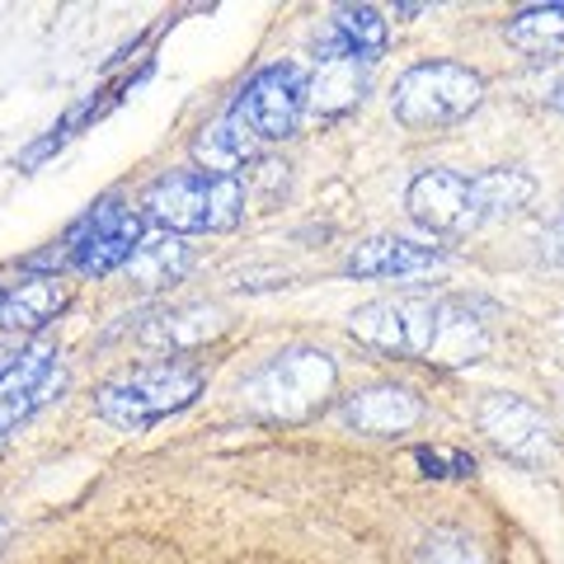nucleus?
<instances>
[{
	"instance_id": "obj_24",
	"label": "nucleus",
	"mask_w": 564,
	"mask_h": 564,
	"mask_svg": "<svg viewBox=\"0 0 564 564\" xmlns=\"http://www.w3.org/2000/svg\"><path fill=\"white\" fill-rule=\"evenodd\" d=\"M0 536H6V518H0Z\"/></svg>"
},
{
	"instance_id": "obj_15",
	"label": "nucleus",
	"mask_w": 564,
	"mask_h": 564,
	"mask_svg": "<svg viewBox=\"0 0 564 564\" xmlns=\"http://www.w3.org/2000/svg\"><path fill=\"white\" fill-rule=\"evenodd\" d=\"M367 90V62L358 57H321L315 80H306V109L315 118H339Z\"/></svg>"
},
{
	"instance_id": "obj_2",
	"label": "nucleus",
	"mask_w": 564,
	"mask_h": 564,
	"mask_svg": "<svg viewBox=\"0 0 564 564\" xmlns=\"http://www.w3.org/2000/svg\"><path fill=\"white\" fill-rule=\"evenodd\" d=\"M536 198V180L527 170H485L466 180L456 170H423L404 193L410 217L433 236H470L485 221L513 217Z\"/></svg>"
},
{
	"instance_id": "obj_18",
	"label": "nucleus",
	"mask_w": 564,
	"mask_h": 564,
	"mask_svg": "<svg viewBox=\"0 0 564 564\" xmlns=\"http://www.w3.org/2000/svg\"><path fill=\"white\" fill-rule=\"evenodd\" d=\"M188 269V245L180 236H155V240H141V250L132 254L128 273L132 282H141V288H165V282H180Z\"/></svg>"
},
{
	"instance_id": "obj_20",
	"label": "nucleus",
	"mask_w": 564,
	"mask_h": 564,
	"mask_svg": "<svg viewBox=\"0 0 564 564\" xmlns=\"http://www.w3.org/2000/svg\"><path fill=\"white\" fill-rule=\"evenodd\" d=\"M414 564H489V560L480 551V541H470L466 532H433Z\"/></svg>"
},
{
	"instance_id": "obj_17",
	"label": "nucleus",
	"mask_w": 564,
	"mask_h": 564,
	"mask_svg": "<svg viewBox=\"0 0 564 564\" xmlns=\"http://www.w3.org/2000/svg\"><path fill=\"white\" fill-rule=\"evenodd\" d=\"M217 329H221V311L217 306H180V311H170V315H161V321L147 325V344L180 352V348H193V344L212 339Z\"/></svg>"
},
{
	"instance_id": "obj_5",
	"label": "nucleus",
	"mask_w": 564,
	"mask_h": 564,
	"mask_svg": "<svg viewBox=\"0 0 564 564\" xmlns=\"http://www.w3.org/2000/svg\"><path fill=\"white\" fill-rule=\"evenodd\" d=\"M198 395H203V367L155 362V367H137V372L113 377L95 395V410L104 423H113V429L141 433V429H151V423L188 410Z\"/></svg>"
},
{
	"instance_id": "obj_21",
	"label": "nucleus",
	"mask_w": 564,
	"mask_h": 564,
	"mask_svg": "<svg viewBox=\"0 0 564 564\" xmlns=\"http://www.w3.org/2000/svg\"><path fill=\"white\" fill-rule=\"evenodd\" d=\"M414 462L423 466V475H433V480H466V475H475V456L456 452V447H414Z\"/></svg>"
},
{
	"instance_id": "obj_10",
	"label": "nucleus",
	"mask_w": 564,
	"mask_h": 564,
	"mask_svg": "<svg viewBox=\"0 0 564 564\" xmlns=\"http://www.w3.org/2000/svg\"><path fill=\"white\" fill-rule=\"evenodd\" d=\"M480 433L503 456L527 462V466H536V462L551 456V423H545V414L536 410L532 400H522V395H508V391L485 395V404H480Z\"/></svg>"
},
{
	"instance_id": "obj_6",
	"label": "nucleus",
	"mask_w": 564,
	"mask_h": 564,
	"mask_svg": "<svg viewBox=\"0 0 564 564\" xmlns=\"http://www.w3.org/2000/svg\"><path fill=\"white\" fill-rule=\"evenodd\" d=\"M485 99V80L456 62H423L395 80L391 109L404 128H452L470 118Z\"/></svg>"
},
{
	"instance_id": "obj_16",
	"label": "nucleus",
	"mask_w": 564,
	"mask_h": 564,
	"mask_svg": "<svg viewBox=\"0 0 564 564\" xmlns=\"http://www.w3.org/2000/svg\"><path fill=\"white\" fill-rule=\"evenodd\" d=\"M66 306V288L52 273H33L24 282L6 288L0 302V325L6 329H43L47 321H57V311Z\"/></svg>"
},
{
	"instance_id": "obj_4",
	"label": "nucleus",
	"mask_w": 564,
	"mask_h": 564,
	"mask_svg": "<svg viewBox=\"0 0 564 564\" xmlns=\"http://www.w3.org/2000/svg\"><path fill=\"white\" fill-rule=\"evenodd\" d=\"M334 386H339V367L321 348H288L269 358L254 377H245L240 395L254 414L282 419V423H302L311 414H321Z\"/></svg>"
},
{
	"instance_id": "obj_14",
	"label": "nucleus",
	"mask_w": 564,
	"mask_h": 564,
	"mask_svg": "<svg viewBox=\"0 0 564 564\" xmlns=\"http://www.w3.org/2000/svg\"><path fill=\"white\" fill-rule=\"evenodd\" d=\"M386 52V20L372 6H344L329 20V39L321 43V57H358L372 66Z\"/></svg>"
},
{
	"instance_id": "obj_7",
	"label": "nucleus",
	"mask_w": 564,
	"mask_h": 564,
	"mask_svg": "<svg viewBox=\"0 0 564 564\" xmlns=\"http://www.w3.org/2000/svg\"><path fill=\"white\" fill-rule=\"evenodd\" d=\"M141 240H147V217L109 198L76 221V231L66 236V259L76 273L104 278L113 269H128L132 254L141 250Z\"/></svg>"
},
{
	"instance_id": "obj_22",
	"label": "nucleus",
	"mask_w": 564,
	"mask_h": 564,
	"mask_svg": "<svg viewBox=\"0 0 564 564\" xmlns=\"http://www.w3.org/2000/svg\"><path fill=\"white\" fill-rule=\"evenodd\" d=\"M541 259L564 263V217H560L555 226H545V231H541Z\"/></svg>"
},
{
	"instance_id": "obj_25",
	"label": "nucleus",
	"mask_w": 564,
	"mask_h": 564,
	"mask_svg": "<svg viewBox=\"0 0 564 564\" xmlns=\"http://www.w3.org/2000/svg\"><path fill=\"white\" fill-rule=\"evenodd\" d=\"M0 302H6V288H0Z\"/></svg>"
},
{
	"instance_id": "obj_8",
	"label": "nucleus",
	"mask_w": 564,
	"mask_h": 564,
	"mask_svg": "<svg viewBox=\"0 0 564 564\" xmlns=\"http://www.w3.org/2000/svg\"><path fill=\"white\" fill-rule=\"evenodd\" d=\"M240 118L254 128L259 141H282L296 132V122L306 118V70L296 62H273L254 70V80L236 99Z\"/></svg>"
},
{
	"instance_id": "obj_12",
	"label": "nucleus",
	"mask_w": 564,
	"mask_h": 564,
	"mask_svg": "<svg viewBox=\"0 0 564 564\" xmlns=\"http://www.w3.org/2000/svg\"><path fill=\"white\" fill-rule=\"evenodd\" d=\"M447 254L437 245H419L404 236H372L348 254V273L352 278H410V273H429L437 269Z\"/></svg>"
},
{
	"instance_id": "obj_1",
	"label": "nucleus",
	"mask_w": 564,
	"mask_h": 564,
	"mask_svg": "<svg viewBox=\"0 0 564 564\" xmlns=\"http://www.w3.org/2000/svg\"><path fill=\"white\" fill-rule=\"evenodd\" d=\"M348 334L367 348L400 352V358H437V362H475L489 348L475 315L437 302V296H386L352 311Z\"/></svg>"
},
{
	"instance_id": "obj_9",
	"label": "nucleus",
	"mask_w": 564,
	"mask_h": 564,
	"mask_svg": "<svg viewBox=\"0 0 564 564\" xmlns=\"http://www.w3.org/2000/svg\"><path fill=\"white\" fill-rule=\"evenodd\" d=\"M62 386H66V367L57 348L14 352V362L0 372V437L10 429H20L29 414H39Z\"/></svg>"
},
{
	"instance_id": "obj_3",
	"label": "nucleus",
	"mask_w": 564,
	"mask_h": 564,
	"mask_svg": "<svg viewBox=\"0 0 564 564\" xmlns=\"http://www.w3.org/2000/svg\"><path fill=\"white\" fill-rule=\"evenodd\" d=\"M245 180L240 174H170L147 188V217L170 236H203L231 231L245 221Z\"/></svg>"
},
{
	"instance_id": "obj_19",
	"label": "nucleus",
	"mask_w": 564,
	"mask_h": 564,
	"mask_svg": "<svg viewBox=\"0 0 564 564\" xmlns=\"http://www.w3.org/2000/svg\"><path fill=\"white\" fill-rule=\"evenodd\" d=\"M508 43L527 57H555L564 52V6H532L508 24Z\"/></svg>"
},
{
	"instance_id": "obj_13",
	"label": "nucleus",
	"mask_w": 564,
	"mask_h": 564,
	"mask_svg": "<svg viewBox=\"0 0 564 564\" xmlns=\"http://www.w3.org/2000/svg\"><path fill=\"white\" fill-rule=\"evenodd\" d=\"M344 419L358 433L395 437V433H410L423 419V404H419V395L404 391V386H372V391H358L344 400Z\"/></svg>"
},
{
	"instance_id": "obj_11",
	"label": "nucleus",
	"mask_w": 564,
	"mask_h": 564,
	"mask_svg": "<svg viewBox=\"0 0 564 564\" xmlns=\"http://www.w3.org/2000/svg\"><path fill=\"white\" fill-rule=\"evenodd\" d=\"M193 161L203 165V174H240L245 165L259 161V137H254L250 122L240 118L236 104L198 132V141H193Z\"/></svg>"
},
{
	"instance_id": "obj_23",
	"label": "nucleus",
	"mask_w": 564,
	"mask_h": 564,
	"mask_svg": "<svg viewBox=\"0 0 564 564\" xmlns=\"http://www.w3.org/2000/svg\"><path fill=\"white\" fill-rule=\"evenodd\" d=\"M545 104H551V109H560V113H564V66H560L555 76H551V85H545Z\"/></svg>"
}]
</instances>
